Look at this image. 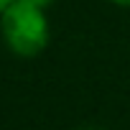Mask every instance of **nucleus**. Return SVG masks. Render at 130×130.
I'll use <instances>...</instances> for the list:
<instances>
[{"instance_id": "nucleus-1", "label": "nucleus", "mask_w": 130, "mask_h": 130, "mask_svg": "<svg viewBox=\"0 0 130 130\" xmlns=\"http://www.w3.org/2000/svg\"><path fill=\"white\" fill-rule=\"evenodd\" d=\"M0 33L13 54L26 59L38 56L48 43V21L43 8L26 0H13L0 13Z\"/></svg>"}, {"instance_id": "nucleus-2", "label": "nucleus", "mask_w": 130, "mask_h": 130, "mask_svg": "<svg viewBox=\"0 0 130 130\" xmlns=\"http://www.w3.org/2000/svg\"><path fill=\"white\" fill-rule=\"evenodd\" d=\"M26 3H31V5H38V8H43V10H46V5H51V0H26Z\"/></svg>"}, {"instance_id": "nucleus-3", "label": "nucleus", "mask_w": 130, "mask_h": 130, "mask_svg": "<svg viewBox=\"0 0 130 130\" xmlns=\"http://www.w3.org/2000/svg\"><path fill=\"white\" fill-rule=\"evenodd\" d=\"M10 3H13V0H0V13H3V10H5Z\"/></svg>"}, {"instance_id": "nucleus-4", "label": "nucleus", "mask_w": 130, "mask_h": 130, "mask_svg": "<svg viewBox=\"0 0 130 130\" xmlns=\"http://www.w3.org/2000/svg\"><path fill=\"white\" fill-rule=\"evenodd\" d=\"M110 3H115V5H130V0H110Z\"/></svg>"}]
</instances>
